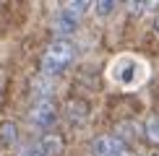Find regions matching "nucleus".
I'll use <instances>...</instances> for the list:
<instances>
[{
	"label": "nucleus",
	"mask_w": 159,
	"mask_h": 156,
	"mask_svg": "<svg viewBox=\"0 0 159 156\" xmlns=\"http://www.w3.org/2000/svg\"><path fill=\"white\" fill-rule=\"evenodd\" d=\"M76 60V44L70 39H60L57 37L55 42L47 44V50L42 52V73L52 78V76H60L73 65Z\"/></svg>",
	"instance_id": "obj_1"
},
{
	"label": "nucleus",
	"mask_w": 159,
	"mask_h": 156,
	"mask_svg": "<svg viewBox=\"0 0 159 156\" xmlns=\"http://www.w3.org/2000/svg\"><path fill=\"white\" fill-rule=\"evenodd\" d=\"M86 13V3L84 0H78V3H68V5H63L60 11H57V16H55V31L60 34V39H68V34L78 26V21H81V16Z\"/></svg>",
	"instance_id": "obj_2"
},
{
	"label": "nucleus",
	"mask_w": 159,
	"mask_h": 156,
	"mask_svg": "<svg viewBox=\"0 0 159 156\" xmlns=\"http://www.w3.org/2000/svg\"><path fill=\"white\" fill-rule=\"evenodd\" d=\"M91 156H130V148L128 143L120 141L115 133H104V135H97L89 146Z\"/></svg>",
	"instance_id": "obj_3"
},
{
	"label": "nucleus",
	"mask_w": 159,
	"mask_h": 156,
	"mask_svg": "<svg viewBox=\"0 0 159 156\" xmlns=\"http://www.w3.org/2000/svg\"><path fill=\"white\" fill-rule=\"evenodd\" d=\"M29 122L34 128L50 130L57 122V104L52 99H37L31 104V109H29Z\"/></svg>",
	"instance_id": "obj_4"
},
{
	"label": "nucleus",
	"mask_w": 159,
	"mask_h": 156,
	"mask_svg": "<svg viewBox=\"0 0 159 156\" xmlns=\"http://www.w3.org/2000/svg\"><path fill=\"white\" fill-rule=\"evenodd\" d=\"M37 146L42 148L44 156H60L63 154V138L57 133H44L42 138L37 141Z\"/></svg>",
	"instance_id": "obj_5"
},
{
	"label": "nucleus",
	"mask_w": 159,
	"mask_h": 156,
	"mask_svg": "<svg viewBox=\"0 0 159 156\" xmlns=\"http://www.w3.org/2000/svg\"><path fill=\"white\" fill-rule=\"evenodd\" d=\"M18 143V128L13 122H3L0 125V148H13Z\"/></svg>",
	"instance_id": "obj_6"
},
{
	"label": "nucleus",
	"mask_w": 159,
	"mask_h": 156,
	"mask_svg": "<svg viewBox=\"0 0 159 156\" xmlns=\"http://www.w3.org/2000/svg\"><path fill=\"white\" fill-rule=\"evenodd\" d=\"M143 133H146V138H149V141L159 143V115H157V117H151V120L146 122V128H143Z\"/></svg>",
	"instance_id": "obj_7"
},
{
	"label": "nucleus",
	"mask_w": 159,
	"mask_h": 156,
	"mask_svg": "<svg viewBox=\"0 0 159 156\" xmlns=\"http://www.w3.org/2000/svg\"><path fill=\"white\" fill-rule=\"evenodd\" d=\"M13 156H44V154H42V148H39L37 143H29V146L18 148V151L13 154Z\"/></svg>",
	"instance_id": "obj_8"
},
{
	"label": "nucleus",
	"mask_w": 159,
	"mask_h": 156,
	"mask_svg": "<svg viewBox=\"0 0 159 156\" xmlns=\"http://www.w3.org/2000/svg\"><path fill=\"white\" fill-rule=\"evenodd\" d=\"M115 8H117V5L112 3V0H102V3H97V13H99V16H107V13H112Z\"/></svg>",
	"instance_id": "obj_9"
},
{
	"label": "nucleus",
	"mask_w": 159,
	"mask_h": 156,
	"mask_svg": "<svg viewBox=\"0 0 159 156\" xmlns=\"http://www.w3.org/2000/svg\"><path fill=\"white\" fill-rule=\"evenodd\" d=\"M128 8H130V13H143V11L151 8V3H143V0H141V3H130Z\"/></svg>",
	"instance_id": "obj_10"
},
{
	"label": "nucleus",
	"mask_w": 159,
	"mask_h": 156,
	"mask_svg": "<svg viewBox=\"0 0 159 156\" xmlns=\"http://www.w3.org/2000/svg\"><path fill=\"white\" fill-rule=\"evenodd\" d=\"M154 29H157V31H159V16H157V21H154Z\"/></svg>",
	"instance_id": "obj_11"
},
{
	"label": "nucleus",
	"mask_w": 159,
	"mask_h": 156,
	"mask_svg": "<svg viewBox=\"0 0 159 156\" xmlns=\"http://www.w3.org/2000/svg\"><path fill=\"white\" fill-rule=\"evenodd\" d=\"M151 156H159V154H151Z\"/></svg>",
	"instance_id": "obj_12"
}]
</instances>
